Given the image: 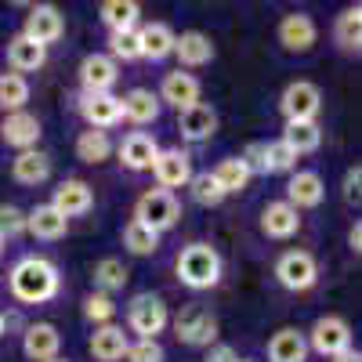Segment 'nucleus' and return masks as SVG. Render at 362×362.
<instances>
[{"label": "nucleus", "instance_id": "nucleus-20", "mask_svg": "<svg viewBox=\"0 0 362 362\" xmlns=\"http://www.w3.org/2000/svg\"><path fill=\"white\" fill-rule=\"evenodd\" d=\"M80 112H83V119L90 124V131L116 127L119 119H124L116 95H83V98H80Z\"/></svg>", "mask_w": 362, "mask_h": 362}, {"label": "nucleus", "instance_id": "nucleus-19", "mask_svg": "<svg viewBox=\"0 0 362 362\" xmlns=\"http://www.w3.org/2000/svg\"><path fill=\"white\" fill-rule=\"evenodd\" d=\"M177 131H181V138H189V141H206L210 134L218 131V112L210 105H203V102H196L189 109H181Z\"/></svg>", "mask_w": 362, "mask_h": 362}, {"label": "nucleus", "instance_id": "nucleus-43", "mask_svg": "<svg viewBox=\"0 0 362 362\" xmlns=\"http://www.w3.org/2000/svg\"><path fill=\"white\" fill-rule=\"evenodd\" d=\"M127 362H163V348H160L156 341L127 344Z\"/></svg>", "mask_w": 362, "mask_h": 362}, {"label": "nucleus", "instance_id": "nucleus-7", "mask_svg": "<svg viewBox=\"0 0 362 362\" xmlns=\"http://www.w3.org/2000/svg\"><path fill=\"white\" fill-rule=\"evenodd\" d=\"M276 279H279L286 290H308V286H315V279H319L315 257H312L308 250H286V254L276 261Z\"/></svg>", "mask_w": 362, "mask_h": 362}, {"label": "nucleus", "instance_id": "nucleus-9", "mask_svg": "<svg viewBox=\"0 0 362 362\" xmlns=\"http://www.w3.org/2000/svg\"><path fill=\"white\" fill-rule=\"evenodd\" d=\"M62 33H66V18H62V11H58V8H51V4L29 8L22 37H29V40H37L40 47H47L54 40H62Z\"/></svg>", "mask_w": 362, "mask_h": 362}, {"label": "nucleus", "instance_id": "nucleus-27", "mask_svg": "<svg viewBox=\"0 0 362 362\" xmlns=\"http://www.w3.org/2000/svg\"><path fill=\"white\" fill-rule=\"evenodd\" d=\"M90 355H95L98 362H116L127 355V334L119 326H98L95 334H90Z\"/></svg>", "mask_w": 362, "mask_h": 362}, {"label": "nucleus", "instance_id": "nucleus-45", "mask_svg": "<svg viewBox=\"0 0 362 362\" xmlns=\"http://www.w3.org/2000/svg\"><path fill=\"white\" fill-rule=\"evenodd\" d=\"M239 355L228 348V344H214V348H210V358L206 362H235Z\"/></svg>", "mask_w": 362, "mask_h": 362}, {"label": "nucleus", "instance_id": "nucleus-8", "mask_svg": "<svg viewBox=\"0 0 362 362\" xmlns=\"http://www.w3.org/2000/svg\"><path fill=\"white\" fill-rule=\"evenodd\" d=\"M308 337H312L308 348H315L319 355H329V358L351 348V329H348V322H344L341 315H322V319H315V326H312Z\"/></svg>", "mask_w": 362, "mask_h": 362}, {"label": "nucleus", "instance_id": "nucleus-33", "mask_svg": "<svg viewBox=\"0 0 362 362\" xmlns=\"http://www.w3.org/2000/svg\"><path fill=\"white\" fill-rule=\"evenodd\" d=\"M109 153H112V141H109L105 131H83L76 138V156L83 163H105Z\"/></svg>", "mask_w": 362, "mask_h": 362}, {"label": "nucleus", "instance_id": "nucleus-21", "mask_svg": "<svg viewBox=\"0 0 362 362\" xmlns=\"http://www.w3.org/2000/svg\"><path fill=\"white\" fill-rule=\"evenodd\" d=\"M308 358V341L300 329L283 326L279 334H272L268 341V362H305Z\"/></svg>", "mask_w": 362, "mask_h": 362}, {"label": "nucleus", "instance_id": "nucleus-14", "mask_svg": "<svg viewBox=\"0 0 362 362\" xmlns=\"http://www.w3.org/2000/svg\"><path fill=\"white\" fill-rule=\"evenodd\" d=\"M322 196H326V189H322V177L315 174V170H293L290 174V185H286V203L297 210H312V206H319L322 203Z\"/></svg>", "mask_w": 362, "mask_h": 362}, {"label": "nucleus", "instance_id": "nucleus-32", "mask_svg": "<svg viewBox=\"0 0 362 362\" xmlns=\"http://www.w3.org/2000/svg\"><path fill=\"white\" fill-rule=\"evenodd\" d=\"M138 15H141V8L134 4V0H105L102 4V22L112 29V33H119V29H134Z\"/></svg>", "mask_w": 362, "mask_h": 362}, {"label": "nucleus", "instance_id": "nucleus-18", "mask_svg": "<svg viewBox=\"0 0 362 362\" xmlns=\"http://www.w3.org/2000/svg\"><path fill=\"white\" fill-rule=\"evenodd\" d=\"M156 156H160L156 138H153V134H141V131L127 134L124 145H119V163L131 167V170H153Z\"/></svg>", "mask_w": 362, "mask_h": 362}, {"label": "nucleus", "instance_id": "nucleus-3", "mask_svg": "<svg viewBox=\"0 0 362 362\" xmlns=\"http://www.w3.org/2000/svg\"><path fill=\"white\" fill-rule=\"evenodd\" d=\"M127 322H131V329H134L141 341H156V334H163L167 322H170V312L163 305V297L138 293L131 305H127Z\"/></svg>", "mask_w": 362, "mask_h": 362}, {"label": "nucleus", "instance_id": "nucleus-4", "mask_svg": "<svg viewBox=\"0 0 362 362\" xmlns=\"http://www.w3.org/2000/svg\"><path fill=\"white\" fill-rule=\"evenodd\" d=\"M177 218H181V206H177L174 192H163V189L145 192V196L138 199V206H134V221L145 225V228H153L156 235L167 232V228H174Z\"/></svg>", "mask_w": 362, "mask_h": 362}, {"label": "nucleus", "instance_id": "nucleus-31", "mask_svg": "<svg viewBox=\"0 0 362 362\" xmlns=\"http://www.w3.org/2000/svg\"><path fill=\"white\" fill-rule=\"evenodd\" d=\"M210 174H214V181L221 185V192H225V196H232V192H243V189H247V181L254 177V174H250V167H247L243 160H239V156L221 160V163H218L214 170H210Z\"/></svg>", "mask_w": 362, "mask_h": 362}, {"label": "nucleus", "instance_id": "nucleus-39", "mask_svg": "<svg viewBox=\"0 0 362 362\" xmlns=\"http://www.w3.org/2000/svg\"><path fill=\"white\" fill-rule=\"evenodd\" d=\"M189 189H192V199H196L199 206H218V203L225 199L221 185L214 181V174H210V170H203V174H192Z\"/></svg>", "mask_w": 362, "mask_h": 362}, {"label": "nucleus", "instance_id": "nucleus-13", "mask_svg": "<svg viewBox=\"0 0 362 362\" xmlns=\"http://www.w3.org/2000/svg\"><path fill=\"white\" fill-rule=\"evenodd\" d=\"M0 138H4V145L18 148V153H25V148H33L40 141V119L33 112H8L4 124H0Z\"/></svg>", "mask_w": 362, "mask_h": 362}, {"label": "nucleus", "instance_id": "nucleus-42", "mask_svg": "<svg viewBox=\"0 0 362 362\" xmlns=\"http://www.w3.org/2000/svg\"><path fill=\"white\" fill-rule=\"evenodd\" d=\"M25 232V214L11 203H0V239H15Z\"/></svg>", "mask_w": 362, "mask_h": 362}, {"label": "nucleus", "instance_id": "nucleus-40", "mask_svg": "<svg viewBox=\"0 0 362 362\" xmlns=\"http://www.w3.org/2000/svg\"><path fill=\"white\" fill-rule=\"evenodd\" d=\"M297 167V156L283 141H264V174H286Z\"/></svg>", "mask_w": 362, "mask_h": 362}, {"label": "nucleus", "instance_id": "nucleus-30", "mask_svg": "<svg viewBox=\"0 0 362 362\" xmlns=\"http://www.w3.org/2000/svg\"><path fill=\"white\" fill-rule=\"evenodd\" d=\"M138 37H141V58L160 62V58L174 54V33L167 22H148L145 29H138Z\"/></svg>", "mask_w": 362, "mask_h": 362}, {"label": "nucleus", "instance_id": "nucleus-50", "mask_svg": "<svg viewBox=\"0 0 362 362\" xmlns=\"http://www.w3.org/2000/svg\"><path fill=\"white\" fill-rule=\"evenodd\" d=\"M235 362H250V358H235Z\"/></svg>", "mask_w": 362, "mask_h": 362}, {"label": "nucleus", "instance_id": "nucleus-15", "mask_svg": "<svg viewBox=\"0 0 362 362\" xmlns=\"http://www.w3.org/2000/svg\"><path fill=\"white\" fill-rule=\"evenodd\" d=\"M315 37H319V29H315L312 15H305V11L283 15V22H279V44L286 51H308L315 44Z\"/></svg>", "mask_w": 362, "mask_h": 362}, {"label": "nucleus", "instance_id": "nucleus-29", "mask_svg": "<svg viewBox=\"0 0 362 362\" xmlns=\"http://www.w3.org/2000/svg\"><path fill=\"white\" fill-rule=\"evenodd\" d=\"M11 174L22 185H44L51 177V160L44 153H37V148H25V153H18L11 160Z\"/></svg>", "mask_w": 362, "mask_h": 362}, {"label": "nucleus", "instance_id": "nucleus-51", "mask_svg": "<svg viewBox=\"0 0 362 362\" xmlns=\"http://www.w3.org/2000/svg\"><path fill=\"white\" fill-rule=\"evenodd\" d=\"M51 362H66V358H51Z\"/></svg>", "mask_w": 362, "mask_h": 362}, {"label": "nucleus", "instance_id": "nucleus-49", "mask_svg": "<svg viewBox=\"0 0 362 362\" xmlns=\"http://www.w3.org/2000/svg\"><path fill=\"white\" fill-rule=\"evenodd\" d=\"M0 254H4V239H0Z\"/></svg>", "mask_w": 362, "mask_h": 362}, {"label": "nucleus", "instance_id": "nucleus-38", "mask_svg": "<svg viewBox=\"0 0 362 362\" xmlns=\"http://www.w3.org/2000/svg\"><path fill=\"white\" fill-rule=\"evenodd\" d=\"M124 247H127L131 254H138V257H145V254H153V250L160 247V235H156L153 228H145V225H138V221H131V225L124 228Z\"/></svg>", "mask_w": 362, "mask_h": 362}, {"label": "nucleus", "instance_id": "nucleus-16", "mask_svg": "<svg viewBox=\"0 0 362 362\" xmlns=\"http://www.w3.org/2000/svg\"><path fill=\"white\" fill-rule=\"evenodd\" d=\"M58 348H62V334L51 326V322H33L22 337V351L33 358V362H51L58 358Z\"/></svg>", "mask_w": 362, "mask_h": 362}, {"label": "nucleus", "instance_id": "nucleus-26", "mask_svg": "<svg viewBox=\"0 0 362 362\" xmlns=\"http://www.w3.org/2000/svg\"><path fill=\"white\" fill-rule=\"evenodd\" d=\"M293 156L300 153H315V148L322 145V131L315 119H290V124L283 127V138H279Z\"/></svg>", "mask_w": 362, "mask_h": 362}, {"label": "nucleus", "instance_id": "nucleus-11", "mask_svg": "<svg viewBox=\"0 0 362 362\" xmlns=\"http://www.w3.org/2000/svg\"><path fill=\"white\" fill-rule=\"evenodd\" d=\"M51 206H54L58 214H62V218L69 221V218H80V214H87V210L95 206V192H90L87 181H80V177H66L62 185L54 189Z\"/></svg>", "mask_w": 362, "mask_h": 362}, {"label": "nucleus", "instance_id": "nucleus-46", "mask_svg": "<svg viewBox=\"0 0 362 362\" xmlns=\"http://www.w3.org/2000/svg\"><path fill=\"white\" fill-rule=\"evenodd\" d=\"M348 243H351V250H355V254L362 250V228H358V225L351 228V235H348Z\"/></svg>", "mask_w": 362, "mask_h": 362}, {"label": "nucleus", "instance_id": "nucleus-12", "mask_svg": "<svg viewBox=\"0 0 362 362\" xmlns=\"http://www.w3.org/2000/svg\"><path fill=\"white\" fill-rule=\"evenodd\" d=\"M119 69L109 54H87L80 62V83H83V95H109V87L116 83Z\"/></svg>", "mask_w": 362, "mask_h": 362}, {"label": "nucleus", "instance_id": "nucleus-10", "mask_svg": "<svg viewBox=\"0 0 362 362\" xmlns=\"http://www.w3.org/2000/svg\"><path fill=\"white\" fill-rule=\"evenodd\" d=\"M153 174H156L163 192L181 189V185L192 181V160H189V153H181V148H160V156L153 163Z\"/></svg>", "mask_w": 362, "mask_h": 362}, {"label": "nucleus", "instance_id": "nucleus-34", "mask_svg": "<svg viewBox=\"0 0 362 362\" xmlns=\"http://www.w3.org/2000/svg\"><path fill=\"white\" fill-rule=\"evenodd\" d=\"M29 102V83L18 73H4L0 76V109L4 112H22V105Z\"/></svg>", "mask_w": 362, "mask_h": 362}, {"label": "nucleus", "instance_id": "nucleus-41", "mask_svg": "<svg viewBox=\"0 0 362 362\" xmlns=\"http://www.w3.org/2000/svg\"><path fill=\"white\" fill-rule=\"evenodd\" d=\"M83 315H87L90 322H98V326H109L112 315H116L112 297H105V293H90V297L83 300Z\"/></svg>", "mask_w": 362, "mask_h": 362}, {"label": "nucleus", "instance_id": "nucleus-23", "mask_svg": "<svg viewBox=\"0 0 362 362\" xmlns=\"http://www.w3.org/2000/svg\"><path fill=\"white\" fill-rule=\"evenodd\" d=\"M160 98L163 102H170L177 112L181 109H189V105H196L199 102V80L192 76V73H167L163 76V87H160Z\"/></svg>", "mask_w": 362, "mask_h": 362}, {"label": "nucleus", "instance_id": "nucleus-28", "mask_svg": "<svg viewBox=\"0 0 362 362\" xmlns=\"http://www.w3.org/2000/svg\"><path fill=\"white\" fill-rule=\"evenodd\" d=\"M66 228H69V221L58 214V210L51 206V203H44V206H33L25 214V232H33L37 239H62L66 235Z\"/></svg>", "mask_w": 362, "mask_h": 362}, {"label": "nucleus", "instance_id": "nucleus-22", "mask_svg": "<svg viewBox=\"0 0 362 362\" xmlns=\"http://www.w3.org/2000/svg\"><path fill=\"white\" fill-rule=\"evenodd\" d=\"M119 112H124V119H131V124H138V127L156 124L160 119V98L145 87H134L131 95L119 98Z\"/></svg>", "mask_w": 362, "mask_h": 362}, {"label": "nucleus", "instance_id": "nucleus-2", "mask_svg": "<svg viewBox=\"0 0 362 362\" xmlns=\"http://www.w3.org/2000/svg\"><path fill=\"white\" fill-rule=\"evenodd\" d=\"M177 279L189 290H210L221 279V257L210 243H189L177 254Z\"/></svg>", "mask_w": 362, "mask_h": 362}, {"label": "nucleus", "instance_id": "nucleus-25", "mask_svg": "<svg viewBox=\"0 0 362 362\" xmlns=\"http://www.w3.org/2000/svg\"><path fill=\"white\" fill-rule=\"evenodd\" d=\"M8 62H11V69L22 76V73H33V69H40L44 62H47V47H40L37 40H29V37H11L8 40Z\"/></svg>", "mask_w": 362, "mask_h": 362}, {"label": "nucleus", "instance_id": "nucleus-37", "mask_svg": "<svg viewBox=\"0 0 362 362\" xmlns=\"http://www.w3.org/2000/svg\"><path fill=\"white\" fill-rule=\"evenodd\" d=\"M334 37L344 51H358V44H362V11L358 8H348L344 15H337Z\"/></svg>", "mask_w": 362, "mask_h": 362}, {"label": "nucleus", "instance_id": "nucleus-24", "mask_svg": "<svg viewBox=\"0 0 362 362\" xmlns=\"http://www.w3.org/2000/svg\"><path fill=\"white\" fill-rule=\"evenodd\" d=\"M174 54L181 66H206L210 58H214V44H210L206 33H199V29H189V33L174 37Z\"/></svg>", "mask_w": 362, "mask_h": 362}, {"label": "nucleus", "instance_id": "nucleus-1", "mask_svg": "<svg viewBox=\"0 0 362 362\" xmlns=\"http://www.w3.org/2000/svg\"><path fill=\"white\" fill-rule=\"evenodd\" d=\"M11 293L25 305H44L58 293V268L47 257H22L11 268Z\"/></svg>", "mask_w": 362, "mask_h": 362}, {"label": "nucleus", "instance_id": "nucleus-47", "mask_svg": "<svg viewBox=\"0 0 362 362\" xmlns=\"http://www.w3.org/2000/svg\"><path fill=\"white\" fill-rule=\"evenodd\" d=\"M334 362H362V355L348 348V351H341V355H334Z\"/></svg>", "mask_w": 362, "mask_h": 362}, {"label": "nucleus", "instance_id": "nucleus-5", "mask_svg": "<svg viewBox=\"0 0 362 362\" xmlns=\"http://www.w3.org/2000/svg\"><path fill=\"white\" fill-rule=\"evenodd\" d=\"M174 334H177V341H185L192 348H210L218 341V319L203 305H185L174 319Z\"/></svg>", "mask_w": 362, "mask_h": 362}, {"label": "nucleus", "instance_id": "nucleus-36", "mask_svg": "<svg viewBox=\"0 0 362 362\" xmlns=\"http://www.w3.org/2000/svg\"><path fill=\"white\" fill-rule=\"evenodd\" d=\"M109 58H112V62H138V58H141L138 29H119V33H109Z\"/></svg>", "mask_w": 362, "mask_h": 362}, {"label": "nucleus", "instance_id": "nucleus-35", "mask_svg": "<svg viewBox=\"0 0 362 362\" xmlns=\"http://www.w3.org/2000/svg\"><path fill=\"white\" fill-rule=\"evenodd\" d=\"M124 283H127V268H124V261H116V257H105V261H98L95 264V286H98V293H116V290H124Z\"/></svg>", "mask_w": 362, "mask_h": 362}, {"label": "nucleus", "instance_id": "nucleus-6", "mask_svg": "<svg viewBox=\"0 0 362 362\" xmlns=\"http://www.w3.org/2000/svg\"><path fill=\"white\" fill-rule=\"evenodd\" d=\"M279 109H283V116H286V124H290V119H315L319 109H322V90H319L312 80H293V83L283 90Z\"/></svg>", "mask_w": 362, "mask_h": 362}, {"label": "nucleus", "instance_id": "nucleus-44", "mask_svg": "<svg viewBox=\"0 0 362 362\" xmlns=\"http://www.w3.org/2000/svg\"><path fill=\"white\" fill-rule=\"evenodd\" d=\"M358 181H362V170L351 167V170L344 174V199H348V203H358Z\"/></svg>", "mask_w": 362, "mask_h": 362}, {"label": "nucleus", "instance_id": "nucleus-17", "mask_svg": "<svg viewBox=\"0 0 362 362\" xmlns=\"http://www.w3.org/2000/svg\"><path fill=\"white\" fill-rule=\"evenodd\" d=\"M297 228H300V214L286 199H276L261 210V232L268 239H290V235H297Z\"/></svg>", "mask_w": 362, "mask_h": 362}, {"label": "nucleus", "instance_id": "nucleus-48", "mask_svg": "<svg viewBox=\"0 0 362 362\" xmlns=\"http://www.w3.org/2000/svg\"><path fill=\"white\" fill-rule=\"evenodd\" d=\"M4 329H8V319H4V312H0V337H4Z\"/></svg>", "mask_w": 362, "mask_h": 362}]
</instances>
